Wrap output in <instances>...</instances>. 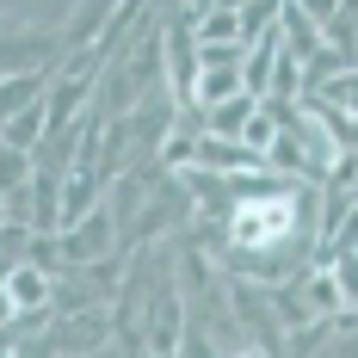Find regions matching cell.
<instances>
[{"label":"cell","instance_id":"5b68a950","mask_svg":"<svg viewBox=\"0 0 358 358\" xmlns=\"http://www.w3.org/2000/svg\"><path fill=\"white\" fill-rule=\"evenodd\" d=\"M148 327H155V352L167 358L173 340H179V296L167 285H155V315H148Z\"/></svg>","mask_w":358,"mask_h":358},{"label":"cell","instance_id":"277c9868","mask_svg":"<svg viewBox=\"0 0 358 358\" xmlns=\"http://www.w3.org/2000/svg\"><path fill=\"white\" fill-rule=\"evenodd\" d=\"M43 93H50V74H6L0 80V124L19 117V111H31V106H43Z\"/></svg>","mask_w":358,"mask_h":358},{"label":"cell","instance_id":"3957f363","mask_svg":"<svg viewBox=\"0 0 358 358\" xmlns=\"http://www.w3.org/2000/svg\"><path fill=\"white\" fill-rule=\"evenodd\" d=\"M253 99L248 93H235V99H222V106H210L204 111V130H198V136H216V143H241V130H248L253 124Z\"/></svg>","mask_w":358,"mask_h":358},{"label":"cell","instance_id":"8992f818","mask_svg":"<svg viewBox=\"0 0 358 358\" xmlns=\"http://www.w3.org/2000/svg\"><path fill=\"white\" fill-rule=\"evenodd\" d=\"M31 185V155H13V148H0V198H19Z\"/></svg>","mask_w":358,"mask_h":358},{"label":"cell","instance_id":"6da1fadb","mask_svg":"<svg viewBox=\"0 0 358 358\" xmlns=\"http://www.w3.org/2000/svg\"><path fill=\"white\" fill-rule=\"evenodd\" d=\"M56 253L69 266H106L111 259V210H93L80 222H69V229H56Z\"/></svg>","mask_w":358,"mask_h":358},{"label":"cell","instance_id":"7a4b0ae2","mask_svg":"<svg viewBox=\"0 0 358 358\" xmlns=\"http://www.w3.org/2000/svg\"><path fill=\"white\" fill-rule=\"evenodd\" d=\"M0 285H6V309H13V322H19V315L43 322V315H50V303H56V285H50L37 266H25V259H13Z\"/></svg>","mask_w":358,"mask_h":358}]
</instances>
